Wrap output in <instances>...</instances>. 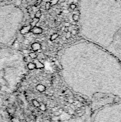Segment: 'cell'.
I'll return each instance as SVG.
<instances>
[{"mask_svg": "<svg viewBox=\"0 0 121 122\" xmlns=\"http://www.w3.org/2000/svg\"><path fill=\"white\" fill-rule=\"evenodd\" d=\"M71 31H67L66 33V35H65V37H66V39H70L71 37Z\"/></svg>", "mask_w": 121, "mask_h": 122, "instance_id": "16", "label": "cell"}, {"mask_svg": "<svg viewBox=\"0 0 121 122\" xmlns=\"http://www.w3.org/2000/svg\"><path fill=\"white\" fill-rule=\"evenodd\" d=\"M66 0H58V4H61V3H63L65 2Z\"/></svg>", "mask_w": 121, "mask_h": 122, "instance_id": "20", "label": "cell"}, {"mask_svg": "<svg viewBox=\"0 0 121 122\" xmlns=\"http://www.w3.org/2000/svg\"><path fill=\"white\" fill-rule=\"evenodd\" d=\"M80 19V16L78 14H73V20L74 21H78Z\"/></svg>", "mask_w": 121, "mask_h": 122, "instance_id": "10", "label": "cell"}, {"mask_svg": "<svg viewBox=\"0 0 121 122\" xmlns=\"http://www.w3.org/2000/svg\"><path fill=\"white\" fill-rule=\"evenodd\" d=\"M71 34L72 36H76L78 34V29H72L71 31Z\"/></svg>", "mask_w": 121, "mask_h": 122, "instance_id": "14", "label": "cell"}, {"mask_svg": "<svg viewBox=\"0 0 121 122\" xmlns=\"http://www.w3.org/2000/svg\"><path fill=\"white\" fill-rule=\"evenodd\" d=\"M31 32H32L34 34H40L43 32V29L39 27V26H34V27H32L31 30Z\"/></svg>", "mask_w": 121, "mask_h": 122, "instance_id": "2", "label": "cell"}, {"mask_svg": "<svg viewBox=\"0 0 121 122\" xmlns=\"http://www.w3.org/2000/svg\"><path fill=\"white\" fill-rule=\"evenodd\" d=\"M63 26H64V27H67V28H68V27L71 26V24H70L69 22L66 21V22H65V23L63 24Z\"/></svg>", "mask_w": 121, "mask_h": 122, "instance_id": "18", "label": "cell"}, {"mask_svg": "<svg viewBox=\"0 0 121 122\" xmlns=\"http://www.w3.org/2000/svg\"><path fill=\"white\" fill-rule=\"evenodd\" d=\"M33 62L34 63L35 66H36V69H43L44 67V65L42 62H41L40 60H39L37 58L35 59H33Z\"/></svg>", "mask_w": 121, "mask_h": 122, "instance_id": "4", "label": "cell"}, {"mask_svg": "<svg viewBox=\"0 0 121 122\" xmlns=\"http://www.w3.org/2000/svg\"><path fill=\"white\" fill-rule=\"evenodd\" d=\"M33 104H34V105H35L36 107H40V104H39V103L36 101V100H33Z\"/></svg>", "mask_w": 121, "mask_h": 122, "instance_id": "17", "label": "cell"}, {"mask_svg": "<svg viewBox=\"0 0 121 122\" xmlns=\"http://www.w3.org/2000/svg\"><path fill=\"white\" fill-rule=\"evenodd\" d=\"M63 12H64V13H68L69 11H68V10H63Z\"/></svg>", "mask_w": 121, "mask_h": 122, "instance_id": "23", "label": "cell"}, {"mask_svg": "<svg viewBox=\"0 0 121 122\" xmlns=\"http://www.w3.org/2000/svg\"><path fill=\"white\" fill-rule=\"evenodd\" d=\"M41 49V44L39 42H34L31 44V49L34 51H38Z\"/></svg>", "mask_w": 121, "mask_h": 122, "instance_id": "3", "label": "cell"}, {"mask_svg": "<svg viewBox=\"0 0 121 122\" xmlns=\"http://www.w3.org/2000/svg\"><path fill=\"white\" fill-rule=\"evenodd\" d=\"M78 1H79V0H73V3H74V4H77L78 3Z\"/></svg>", "mask_w": 121, "mask_h": 122, "instance_id": "21", "label": "cell"}, {"mask_svg": "<svg viewBox=\"0 0 121 122\" xmlns=\"http://www.w3.org/2000/svg\"><path fill=\"white\" fill-rule=\"evenodd\" d=\"M42 1H43V0H37V2H38V4H40Z\"/></svg>", "mask_w": 121, "mask_h": 122, "instance_id": "24", "label": "cell"}, {"mask_svg": "<svg viewBox=\"0 0 121 122\" xmlns=\"http://www.w3.org/2000/svg\"><path fill=\"white\" fill-rule=\"evenodd\" d=\"M37 58H41V59H44L45 56L43 54H37Z\"/></svg>", "mask_w": 121, "mask_h": 122, "instance_id": "19", "label": "cell"}, {"mask_svg": "<svg viewBox=\"0 0 121 122\" xmlns=\"http://www.w3.org/2000/svg\"><path fill=\"white\" fill-rule=\"evenodd\" d=\"M69 7H70L72 10H75V9L77 8V5H76V4H74V3H71V4H70Z\"/></svg>", "mask_w": 121, "mask_h": 122, "instance_id": "13", "label": "cell"}, {"mask_svg": "<svg viewBox=\"0 0 121 122\" xmlns=\"http://www.w3.org/2000/svg\"><path fill=\"white\" fill-rule=\"evenodd\" d=\"M41 15H42L41 11L39 10V11H37L35 13V16H34V17L38 18V19H40V18H41Z\"/></svg>", "mask_w": 121, "mask_h": 122, "instance_id": "11", "label": "cell"}, {"mask_svg": "<svg viewBox=\"0 0 121 122\" xmlns=\"http://www.w3.org/2000/svg\"><path fill=\"white\" fill-rule=\"evenodd\" d=\"M68 2L69 4H71V3L73 2V0H68Z\"/></svg>", "mask_w": 121, "mask_h": 122, "instance_id": "22", "label": "cell"}, {"mask_svg": "<svg viewBox=\"0 0 121 122\" xmlns=\"http://www.w3.org/2000/svg\"><path fill=\"white\" fill-rule=\"evenodd\" d=\"M58 34L57 33H53V34H51V38H50V40L51 41H54L56 39H58Z\"/></svg>", "mask_w": 121, "mask_h": 122, "instance_id": "8", "label": "cell"}, {"mask_svg": "<svg viewBox=\"0 0 121 122\" xmlns=\"http://www.w3.org/2000/svg\"><path fill=\"white\" fill-rule=\"evenodd\" d=\"M27 67L29 70H34V69H36V66L34 64V63L32 61V62H29L28 64H27Z\"/></svg>", "mask_w": 121, "mask_h": 122, "instance_id": "6", "label": "cell"}, {"mask_svg": "<svg viewBox=\"0 0 121 122\" xmlns=\"http://www.w3.org/2000/svg\"><path fill=\"white\" fill-rule=\"evenodd\" d=\"M31 29H32V27L31 26L30 24L29 25H27V26H23L21 29L20 33H21V34H23V35L26 34H29V32H31Z\"/></svg>", "mask_w": 121, "mask_h": 122, "instance_id": "1", "label": "cell"}, {"mask_svg": "<svg viewBox=\"0 0 121 122\" xmlns=\"http://www.w3.org/2000/svg\"><path fill=\"white\" fill-rule=\"evenodd\" d=\"M7 1V0H1V1Z\"/></svg>", "mask_w": 121, "mask_h": 122, "instance_id": "26", "label": "cell"}, {"mask_svg": "<svg viewBox=\"0 0 121 122\" xmlns=\"http://www.w3.org/2000/svg\"><path fill=\"white\" fill-rule=\"evenodd\" d=\"M39 21V19H38V18H36V17H34L33 18V19H32V21H31V23H30V25H31V27H34V26H36V24H37V23Z\"/></svg>", "mask_w": 121, "mask_h": 122, "instance_id": "5", "label": "cell"}, {"mask_svg": "<svg viewBox=\"0 0 121 122\" xmlns=\"http://www.w3.org/2000/svg\"><path fill=\"white\" fill-rule=\"evenodd\" d=\"M20 122H26V121H25V120L21 119V120H20Z\"/></svg>", "mask_w": 121, "mask_h": 122, "instance_id": "25", "label": "cell"}, {"mask_svg": "<svg viewBox=\"0 0 121 122\" xmlns=\"http://www.w3.org/2000/svg\"><path fill=\"white\" fill-rule=\"evenodd\" d=\"M36 89H37L39 92H44V91H45L46 87H45L44 85H42V84H39V85L36 86Z\"/></svg>", "mask_w": 121, "mask_h": 122, "instance_id": "9", "label": "cell"}, {"mask_svg": "<svg viewBox=\"0 0 121 122\" xmlns=\"http://www.w3.org/2000/svg\"><path fill=\"white\" fill-rule=\"evenodd\" d=\"M51 4L50 1H47L45 4V9L46 10H49L51 9Z\"/></svg>", "mask_w": 121, "mask_h": 122, "instance_id": "12", "label": "cell"}, {"mask_svg": "<svg viewBox=\"0 0 121 122\" xmlns=\"http://www.w3.org/2000/svg\"><path fill=\"white\" fill-rule=\"evenodd\" d=\"M50 3H51V6H55L58 4V0H51Z\"/></svg>", "mask_w": 121, "mask_h": 122, "instance_id": "15", "label": "cell"}, {"mask_svg": "<svg viewBox=\"0 0 121 122\" xmlns=\"http://www.w3.org/2000/svg\"><path fill=\"white\" fill-rule=\"evenodd\" d=\"M29 56L31 59H35L37 58V54L34 51V52H29Z\"/></svg>", "mask_w": 121, "mask_h": 122, "instance_id": "7", "label": "cell"}]
</instances>
